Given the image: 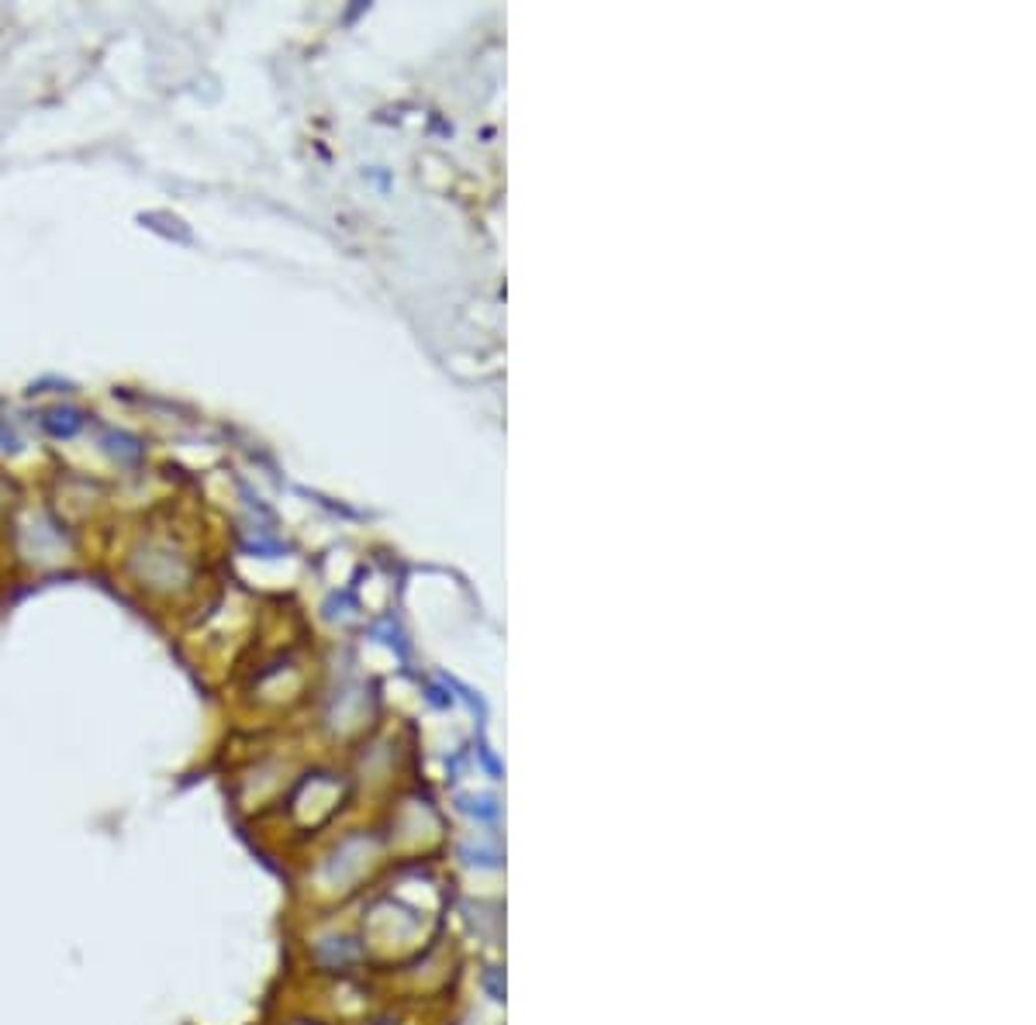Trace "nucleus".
<instances>
[{
    "instance_id": "f03ea898",
    "label": "nucleus",
    "mask_w": 1036,
    "mask_h": 1025,
    "mask_svg": "<svg viewBox=\"0 0 1036 1025\" xmlns=\"http://www.w3.org/2000/svg\"><path fill=\"white\" fill-rule=\"evenodd\" d=\"M104 446H107L111 456H118L121 463H139V456H142V446L136 439H128L125 432H107Z\"/></svg>"
},
{
    "instance_id": "7ed1b4c3",
    "label": "nucleus",
    "mask_w": 1036,
    "mask_h": 1025,
    "mask_svg": "<svg viewBox=\"0 0 1036 1025\" xmlns=\"http://www.w3.org/2000/svg\"><path fill=\"white\" fill-rule=\"evenodd\" d=\"M17 449H22V439H17L14 428L0 418V452H17Z\"/></svg>"
},
{
    "instance_id": "f257e3e1",
    "label": "nucleus",
    "mask_w": 1036,
    "mask_h": 1025,
    "mask_svg": "<svg viewBox=\"0 0 1036 1025\" xmlns=\"http://www.w3.org/2000/svg\"><path fill=\"white\" fill-rule=\"evenodd\" d=\"M42 425H46L52 435H63V439H69V435H77V432L84 428V414L73 411V408H55V411H49V414L42 418Z\"/></svg>"
}]
</instances>
